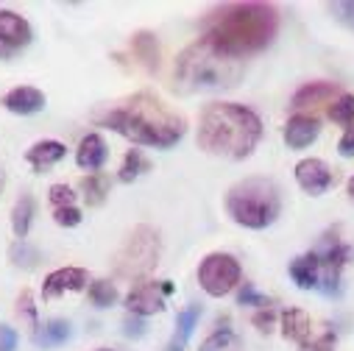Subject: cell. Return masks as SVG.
Listing matches in <instances>:
<instances>
[{
  "instance_id": "obj_1",
  "label": "cell",
  "mask_w": 354,
  "mask_h": 351,
  "mask_svg": "<svg viewBox=\"0 0 354 351\" xmlns=\"http://www.w3.org/2000/svg\"><path fill=\"white\" fill-rule=\"evenodd\" d=\"M201 31L223 53L245 59L274 42L279 9L274 3H223L201 20Z\"/></svg>"
},
{
  "instance_id": "obj_2",
  "label": "cell",
  "mask_w": 354,
  "mask_h": 351,
  "mask_svg": "<svg viewBox=\"0 0 354 351\" xmlns=\"http://www.w3.org/2000/svg\"><path fill=\"white\" fill-rule=\"evenodd\" d=\"M95 123L112 129L115 134L131 140L134 145H151V148H170L187 131V120L179 112L170 109L159 95L145 90L134 93L131 98L120 101L112 109L95 112Z\"/></svg>"
},
{
  "instance_id": "obj_3",
  "label": "cell",
  "mask_w": 354,
  "mask_h": 351,
  "mask_svg": "<svg viewBox=\"0 0 354 351\" xmlns=\"http://www.w3.org/2000/svg\"><path fill=\"white\" fill-rule=\"evenodd\" d=\"M259 137H262V120L254 109L218 101L201 112L196 142L209 156L237 162L254 153Z\"/></svg>"
},
{
  "instance_id": "obj_4",
  "label": "cell",
  "mask_w": 354,
  "mask_h": 351,
  "mask_svg": "<svg viewBox=\"0 0 354 351\" xmlns=\"http://www.w3.org/2000/svg\"><path fill=\"white\" fill-rule=\"evenodd\" d=\"M245 73V59L223 53L207 37L190 42L173 64V90L182 95L196 93H221L237 86Z\"/></svg>"
},
{
  "instance_id": "obj_5",
  "label": "cell",
  "mask_w": 354,
  "mask_h": 351,
  "mask_svg": "<svg viewBox=\"0 0 354 351\" xmlns=\"http://www.w3.org/2000/svg\"><path fill=\"white\" fill-rule=\"evenodd\" d=\"M226 212L229 218L243 229H265L271 226L282 212V196L279 187L271 179H243L226 193Z\"/></svg>"
},
{
  "instance_id": "obj_6",
  "label": "cell",
  "mask_w": 354,
  "mask_h": 351,
  "mask_svg": "<svg viewBox=\"0 0 354 351\" xmlns=\"http://www.w3.org/2000/svg\"><path fill=\"white\" fill-rule=\"evenodd\" d=\"M159 231L151 226H134L120 251L115 254V274L120 279H148L153 268L159 265Z\"/></svg>"
},
{
  "instance_id": "obj_7",
  "label": "cell",
  "mask_w": 354,
  "mask_h": 351,
  "mask_svg": "<svg viewBox=\"0 0 354 351\" xmlns=\"http://www.w3.org/2000/svg\"><path fill=\"white\" fill-rule=\"evenodd\" d=\"M240 276H243L240 262L232 254H223V251H215V254L204 256L201 265H198V285L204 287V293H209L215 298L232 293L240 285Z\"/></svg>"
},
{
  "instance_id": "obj_8",
  "label": "cell",
  "mask_w": 354,
  "mask_h": 351,
  "mask_svg": "<svg viewBox=\"0 0 354 351\" xmlns=\"http://www.w3.org/2000/svg\"><path fill=\"white\" fill-rule=\"evenodd\" d=\"M337 234V229H335ZM335 234H324V245L315 251L321 259V287L326 296H340V271L354 259V248L335 240Z\"/></svg>"
},
{
  "instance_id": "obj_9",
  "label": "cell",
  "mask_w": 354,
  "mask_h": 351,
  "mask_svg": "<svg viewBox=\"0 0 354 351\" xmlns=\"http://www.w3.org/2000/svg\"><path fill=\"white\" fill-rule=\"evenodd\" d=\"M173 293V285L170 282H140L137 287L129 290L126 296V310L131 315H153V312H162L165 310V296Z\"/></svg>"
},
{
  "instance_id": "obj_10",
  "label": "cell",
  "mask_w": 354,
  "mask_h": 351,
  "mask_svg": "<svg viewBox=\"0 0 354 351\" xmlns=\"http://www.w3.org/2000/svg\"><path fill=\"white\" fill-rule=\"evenodd\" d=\"M296 182L304 193L310 196H324L332 182H335V176H332V167L324 162V159H301L296 164Z\"/></svg>"
},
{
  "instance_id": "obj_11",
  "label": "cell",
  "mask_w": 354,
  "mask_h": 351,
  "mask_svg": "<svg viewBox=\"0 0 354 351\" xmlns=\"http://www.w3.org/2000/svg\"><path fill=\"white\" fill-rule=\"evenodd\" d=\"M86 287V271L84 268H59L45 276L42 282V298H59L64 293H78Z\"/></svg>"
},
{
  "instance_id": "obj_12",
  "label": "cell",
  "mask_w": 354,
  "mask_h": 351,
  "mask_svg": "<svg viewBox=\"0 0 354 351\" xmlns=\"http://www.w3.org/2000/svg\"><path fill=\"white\" fill-rule=\"evenodd\" d=\"M318 134H321V120L315 115H293L285 123V142L293 151L307 148L310 142L318 140Z\"/></svg>"
},
{
  "instance_id": "obj_13",
  "label": "cell",
  "mask_w": 354,
  "mask_h": 351,
  "mask_svg": "<svg viewBox=\"0 0 354 351\" xmlns=\"http://www.w3.org/2000/svg\"><path fill=\"white\" fill-rule=\"evenodd\" d=\"M12 115H37L45 109V93L37 90V86H15L3 98H0Z\"/></svg>"
},
{
  "instance_id": "obj_14",
  "label": "cell",
  "mask_w": 354,
  "mask_h": 351,
  "mask_svg": "<svg viewBox=\"0 0 354 351\" xmlns=\"http://www.w3.org/2000/svg\"><path fill=\"white\" fill-rule=\"evenodd\" d=\"M31 37H34V31L26 17H20L17 12H9V9H0V42H6L12 50H17V48H26L31 42Z\"/></svg>"
},
{
  "instance_id": "obj_15",
  "label": "cell",
  "mask_w": 354,
  "mask_h": 351,
  "mask_svg": "<svg viewBox=\"0 0 354 351\" xmlns=\"http://www.w3.org/2000/svg\"><path fill=\"white\" fill-rule=\"evenodd\" d=\"M337 95H343L337 84H332V81H310V84L301 86V90H296L290 106H293V109L318 106V104H329V101H335Z\"/></svg>"
},
{
  "instance_id": "obj_16",
  "label": "cell",
  "mask_w": 354,
  "mask_h": 351,
  "mask_svg": "<svg viewBox=\"0 0 354 351\" xmlns=\"http://www.w3.org/2000/svg\"><path fill=\"white\" fill-rule=\"evenodd\" d=\"M290 279L301 287V290H315L321 287V259L315 251L301 254L290 262Z\"/></svg>"
},
{
  "instance_id": "obj_17",
  "label": "cell",
  "mask_w": 354,
  "mask_h": 351,
  "mask_svg": "<svg viewBox=\"0 0 354 351\" xmlns=\"http://www.w3.org/2000/svg\"><path fill=\"white\" fill-rule=\"evenodd\" d=\"M64 153H67L64 142H59V140H39V142H34V145L28 148L26 162H28L37 173H42V170L59 164V162L64 159Z\"/></svg>"
},
{
  "instance_id": "obj_18",
  "label": "cell",
  "mask_w": 354,
  "mask_h": 351,
  "mask_svg": "<svg viewBox=\"0 0 354 351\" xmlns=\"http://www.w3.org/2000/svg\"><path fill=\"white\" fill-rule=\"evenodd\" d=\"M279 323H282V334L293 343H299L301 348H307L313 340V321L304 310H285L279 315Z\"/></svg>"
},
{
  "instance_id": "obj_19",
  "label": "cell",
  "mask_w": 354,
  "mask_h": 351,
  "mask_svg": "<svg viewBox=\"0 0 354 351\" xmlns=\"http://www.w3.org/2000/svg\"><path fill=\"white\" fill-rule=\"evenodd\" d=\"M106 156H109V151H106V142L101 134H86L75 151V162L81 170H101Z\"/></svg>"
},
{
  "instance_id": "obj_20",
  "label": "cell",
  "mask_w": 354,
  "mask_h": 351,
  "mask_svg": "<svg viewBox=\"0 0 354 351\" xmlns=\"http://www.w3.org/2000/svg\"><path fill=\"white\" fill-rule=\"evenodd\" d=\"M198 315H201V307L198 304H190L187 310H182L179 315H176V329L165 345V351H185L190 334H193V326L198 323Z\"/></svg>"
},
{
  "instance_id": "obj_21",
  "label": "cell",
  "mask_w": 354,
  "mask_h": 351,
  "mask_svg": "<svg viewBox=\"0 0 354 351\" xmlns=\"http://www.w3.org/2000/svg\"><path fill=\"white\" fill-rule=\"evenodd\" d=\"M131 53L145 64V70L159 67V42L151 31H140V34L131 37Z\"/></svg>"
},
{
  "instance_id": "obj_22",
  "label": "cell",
  "mask_w": 354,
  "mask_h": 351,
  "mask_svg": "<svg viewBox=\"0 0 354 351\" xmlns=\"http://www.w3.org/2000/svg\"><path fill=\"white\" fill-rule=\"evenodd\" d=\"M78 190L86 201V207H101L109 196V179L101 173H90V176H84V179L78 182Z\"/></svg>"
},
{
  "instance_id": "obj_23",
  "label": "cell",
  "mask_w": 354,
  "mask_h": 351,
  "mask_svg": "<svg viewBox=\"0 0 354 351\" xmlns=\"http://www.w3.org/2000/svg\"><path fill=\"white\" fill-rule=\"evenodd\" d=\"M31 218H34V198L28 193H23L17 201H15V209H12V229H15V237L23 240L31 229Z\"/></svg>"
},
{
  "instance_id": "obj_24",
  "label": "cell",
  "mask_w": 354,
  "mask_h": 351,
  "mask_svg": "<svg viewBox=\"0 0 354 351\" xmlns=\"http://www.w3.org/2000/svg\"><path fill=\"white\" fill-rule=\"evenodd\" d=\"M70 334H73L70 323L56 318V321H48L42 329H37V332H34V340H37L39 345L50 348V345H62L64 340H70Z\"/></svg>"
},
{
  "instance_id": "obj_25",
  "label": "cell",
  "mask_w": 354,
  "mask_h": 351,
  "mask_svg": "<svg viewBox=\"0 0 354 351\" xmlns=\"http://www.w3.org/2000/svg\"><path fill=\"white\" fill-rule=\"evenodd\" d=\"M151 170V162L137 151V148H131L129 153H126V159H123V164H120V173H118V179L123 182V184H131L134 179H140L142 173H148Z\"/></svg>"
},
{
  "instance_id": "obj_26",
  "label": "cell",
  "mask_w": 354,
  "mask_h": 351,
  "mask_svg": "<svg viewBox=\"0 0 354 351\" xmlns=\"http://www.w3.org/2000/svg\"><path fill=\"white\" fill-rule=\"evenodd\" d=\"M237 348H240V337H237L229 326L215 329V332L198 345V351H237Z\"/></svg>"
},
{
  "instance_id": "obj_27",
  "label": "cell",
  "mask_w": 354,
  "mask_h": 351,
  "mask_svg": "<svg viewBox=\"0 0 354 351\" xmlns=\"http://www.w3.org/2000/svg\"><path fill=\"white\" fill-rule=\"evenodd\" d=\"M329 117L335 120V123H340V126H351L354 123V95H348V93H343V95H337L332 104H329Z\"/></svg>"
},
{
  "instance_id": "obj_28",
  "label": "cell",
  "mask_w": 354,
  "mask_h": 351,
  "mask_svg": "<svg viewBox=\"0 0 354 351\" xmlns=\"http://www.w3.org/2000/svg\"><path fill=\"white\" fill-rule=\"evenodd\" d=\"M90 301H93L95 307H112V304L118 301V287H115V282H109V279H95V282L90 285Z\"/></svg>"
},
{
  "instance_id": "obj_29",
  "label": "cell",
  "mask_w": 354,
  "mask_h": 351,
  "mask_svg": "<svg viewBox=\"0 0 354 351\" xmlns=\"http://www.w3.org/2000/svg\"><path fill=\"white\" fill-rule=\"evenodd\" d=\"M9 259L15 262V265L20 268H37V262H39V251L31 248L26 240H17L12 248H9Z\"/></svg>"
},
{
  "instance_id": "obj_30",
  "label": "cell",
  "mask_w": 354,
  "mask_h": 351,
  "mask_svg": "<svg viewBox=\"0 0 354 351\" xmlns=\"http://www.w3.org/2000/svg\"><path fill=\"white\" fill-rule=\"evenodd\" d=\"M17 315L28 321V326L37 332L39 329V321H37V304H34V293L31 290H23L20 298H17Z\"/></svg>"
},
{
  "instance_id": "obj_31",
  "label": "cell",
  "mask_w": 354,
  "mask_h": 351,
  "mask_svg": "<svg viewBox=\"0 0 354 351\" xmlns=\"http://www.w3.org/2000/svg\"><path fill=\"white\" fill-rule=\"evenodd\" d=\"M237 304H251V307H271L274 304V298H268V296H262L251 282H245L243 287H240V293H237Z\"/></svg>"
},
{
  "instance_id": "obj_32",
  "label": "cell",
  "mask_w": 354,
  "mask_h": 351,
  "mask_svg": "<svg viewBox=\"0 0 354 351\" xmlns=\"http://www.w3.org/2000/svg\"><path fill=\"white\" fill-rule=\"evenodd\" d=\"M329 15L343 23L346 28L354 31V0H337V3H329Z\"/></svg>"
},
{
  "instance_id": "obj_33",
  "label": "cell",
  "mask_w": 354,
  "mask_h": 351,
  "mask_svg": "<svg viewBox=\"0 0 354 351\" xmlns=\"http://www.w3.org/2000/svg\"><path fill=\"white\" fill-rule=\"evenodd\" d=\"M48 198H50V204H53L56 209H62V207H73L75 193H73V187H67V184H53L50 193H48Z\"/></svg>"
},
{
  "instance_id": "obj_34",
  "label": "cell",
  "mask_w": 354,
  "mask_h": 351,
  "mask_svg": "<svg viewBox=\"0 0 354 351\" xmlns=\"http://www.w3.org/2000/svg\"><path fill=\"white\" fill-rule=\"evenodd\" d=\"M81 209H75V207H62V209H53V220L59 223V226H64V229H73V226H78L81 223Z\"/></svg>"
},
{
  "instance_id": "obj_35",
  "label": "cell",
  "mask_w": 354,
  "mask_h": 351,
  "mask_svg": "<svg viewBox=\"0 0 354 351\" xmlns=\"http://www.w3.org/2000/svg\"><path fill=\"white\" fill-rule=\"evenodd\" d=\"M277 321H279V315L274 312V307H265V310H259V312L251 318V323H254L259 332H265V334H268V332L277 326Z\"/></svg>"
},
{
  "instance_id": "obj_36",
  "label": "cell",
  "mask_w": 354,
  "mask_h": 351,
  "mask_svg": "<svg viewBox=\"0 0 354 351\" xmlns=\"http://www.w3.org/2000/svg\"><path fill=\"white\" fill-rule=\"evenodd\" d=\"M335 343H337L335 332H324V334H321V337H315L304 351H335Z\"/></svg>"
},
{
  "instance_id": "obj_37",
  "label": "cell",
  "mask_w": 354,
  "mask_h": 351,
  "mask_svg": "<svg viewBox=\"0 0 354 351\" xmlns=\"http://www.w3.org/2000/svg\"><path fill=\"white\" fill-rule=\"evenodd\" d=\"M17 348V332L9 323H0V351H15Z\"/></svg>"
},
{
  "instance_id": "obj_38",
  "label": "cell",
  "mask_w": 354,
  "mask_h": 351,
  "mask_svg": "<svg viewBox=\"0 0 354 351\" xmlns=\"http://www.w3.org/2000/svg\"><path fill=\"white\" fill-rule=\"evenodd\" d=\"M337 153L346 156V159L354 156V126H348V129L343 131V137H340V142H337Z\"/></svg>"
},
{
  "instance_id": "obj_39",
  "label": "cell",
  "mask_w": 354,
  "mask_h": 351,
  "mask_svg": "<svg viewBox=\"0 0 354 351\" xmlns=\"http://www.w3.org/2000/svg\"><path fill=\"white\" fill-rule=\"evenodd\" d=\"M123 332H126V334H131V337H137V334H142V323H140L137 318H126Z\"/></svg>"
},
{
  "instance_id": "obj_40",
  "label": "cell",
  "mask_w": 354,
  "mask_h": 351,
  "mask_svg": "<svg viewBox=\"0 0 354 351\" xmlns=\"http://www.w3.org/2000/svg\"><path fill=\"white\" fill-rule=\"evenodd\" d=\"M12 53H15V50H12L6 42H0V59H12Z\"/></svg>"
},
{
  "instance_id": "obj_41",
  "label": "cell",
  "mask_w": 354,
  "mask_h": 351,
  "mask_svg": "<svg viewBox=\"0 0 354 351\" xmlns=\"http://www.w3.org/2000/svg\"><path fill=\"white\" fill-rule=\"evenodd\" d=\"M346 193H348V198L354 201V176H351V179L346 182Z\"/></svg>"
},
{
  "instance_id": "obj_42",
  "label": "cell",
  "mask_w": 354,
  "mask_h": 351,
  "mask_svg": "<svg viewBox=\"0 0 354 351\" xmlns=\"http://www.w3.org/2000/svg\"><path fill=\"white\" fill-rule=\"evenodd\" d=\"M3 187H6V170L0 167V196H3Z\"/></svg>"
},
{
  "instance_id": "obj_43",
  "label": "cell",
  "mask_w": 354,
  "mask_h": 351,
  "mask_svg": "<svg viewBox=\"0 0 354 351\" xmlns=\"http://www.w3.org/2000/svg\"><path fill=\"white\" fill-rule=\"evenodd\" d=\"M101 351H109V348H101Z\"/></svg>"
}]
</instances>
